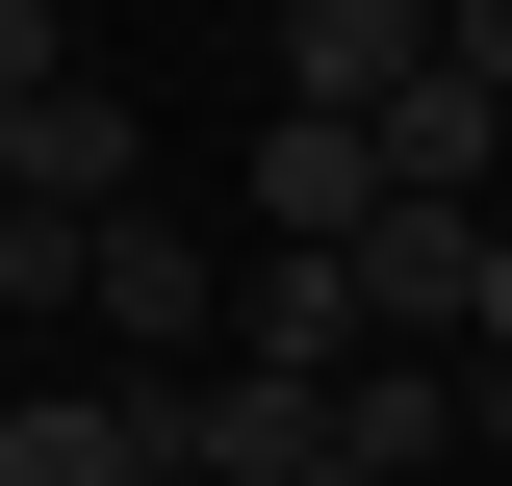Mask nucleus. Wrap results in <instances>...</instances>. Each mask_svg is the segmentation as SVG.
I'll list each match as a JSON object with an SVG mask.
<instances>
[{
  "instance_id": "nucleus-1",
  "label": "nucleus",
  "mask_w": 512,
  "mask_h": 486,
  "mask_svg": "<svg viewBox=\"0 0 512 486\" xmlns=\"http://www.w3.org/2000/svg\"><path fill=\"white\" fill-rule=\"evenodd\" d=\"M77 333H103V384H205V359H231V256L180 231V180L77 256Z\"/></svg>"
},
{
  "instance_id": "nucleus-2",
  "label": "nucleus",
  "mask_w": 512,
  "mask_h": 486,
  "mask_svg": "<svg viewBox=\"0 0 512 486\" xmlns=\"http://www.w3.org/2000/svg\"><path fill=\"white\" fill-rule=\"evenodd\" d=\"M436 52H461V0H282V26H256V77H282L308 128H384Z\"/></svg>"
},
{
  "instance_id": "nucleus-3",
  "label": "nucleus",
  "mask_w": 512,
  "mask_h": 486,
  "mask_svg": "<svg viewBox=\"0 0 512 486\" xmlns=\"http://www.w3.org/2000/svg\"><path fill=\"white\" fill-rule=\"evenodd\" d=\"M0 205H52V231H128V205H154V103H128V77H52V103L0 128Z\"/></svg>"
},
{
  "instance_id": "nucleus-4",
  "label": "nucleus",
  "mask_w": 512,
  "mask_h": 486,
  "mask_svg": "<svg viewBox=\"0 0 512 486\" xmlns=\"http://www.w3.org/2000/svg\"><path fill=\"white\" fill-rule=\"evenodd\" d=\"M231 359L256 384H359V256H231Z\"/></svg>"
},
{
  "instance_id": "nucleus-5",
  "label": "nucleus",
  "mask_w": 512,
  "mask_h": 486,
  "mask_svg": "<svg viewBox=\"0 0 512 486\" xmlns=\"http://www.w3.org/2000/svg\"><path fill=\"white\" fill-rule=\"evenodd\" d=\"M52 77H77V26H52V0H0V128L52 103Z\"/></svg>"
},
{
  "instance_id": "nucleus-6",
  "label": "nucleus",
  "mask_w": 512,
  "mask_h": 486,
  "mask_svg": "<svg viewBox=\"0 0 512 486\" xmlns=\"http://www.w3.org/2000/svg\"><path fill=\"white\" fill-rule=\"evenodd\" d=\"M487 486H512V461H487Z\"/></svg>"
}]
</instances>
